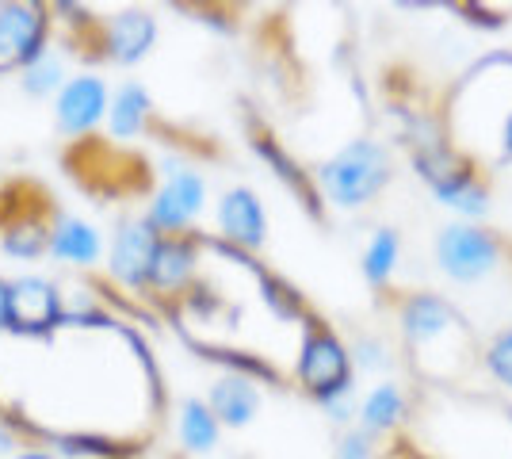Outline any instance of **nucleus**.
Wrapping results in <instances>:
<instances>
[{
	"mask_svg": "<svg viewBox=\"0 0 512 459\" xmlns=\"http://www.w3.org/2000/svg\"><path fill=\"white\" fill-rule=\"evenodd\" d=\"M260 410V394L249 379H237V375H226L218 379L211 391V414L226 425H249Z\"/></svg>",
	"mask_w": 512,
	"mask_h": 459,
	"instance_id": "obj_11",
	"label": "nucleus"
},
{
	"mask_svg": "<svg viewBox=\"0 0 512 459\" xmlns=\"http://www.w3.org/2000/svg\"><path fill=\"white\" fill-rule=\"evenodd\" d=\"M157 245H161V238H157L153 222H127L111 245V276L127 287L150 280Z\"/></svg>",
	"mask_w": 512,
	"mask_h": 459,
	"instance_id": "obj_5",
	"label": "nucleus"
},
{
	"mask_svg": "<svg viewBox=\"0 0 512 459\" xmlns=\"http://www.w3.org/2000/svg\"><path fill=\"white\" fill-rule=\"evenodd\" d=\"M8 326V284H0V329Z\"/></svg>",
	"mask_w": 512,
	"mask_h": 459,
	"instance_id": "obj_25",
	"label": "nucleus"
},
{
	"mask_svg": "<svg viewBox=\"0 0 512 459\" xmlns=\"http://www.w3.org/2000/svg\"><path fill=\"white\" fill-rule=\"evenodd\" d=\"M501 146H505V153L512 157V119L505 123V134H501Z\"/></svg>",
	"mask_w": 512,
	"mask_h": 459,
	"instance_id": "obj_26",
	"label": "nucleus"
},
{
	"mask_svg": "<svg viewBox=\"0 0 512 459\" xmlns=\"http://www.w3.org/2000/svg\"><path fill=\"white\" fill-rule=\"evenodd\" d=\"M402 410H406V398H402L398 387H390V383L375 387V391L363 398V406H360L363 433H371V437H375V433L394 429V425L402 421Z\"/></svg>",
	"mask_w": 512,
	"mask_h": 459,
	"instance_id": "obj_15",
	"label": "nucleus"
},
{
	"mask_svg": "<svg viewBox=\"0 0 512 459\" xmlns=\"http://www.w3.org/2000/svg\"><path fill=\"white\" fill-rule=\"evenodd\" d=\"M50 249L73 264H92L100 257V234L81 219H62L58 230L50 234Z\"/></svg>",
	"mask_w": 512,
	"mask_h": 459,
	"instance_id": "obj_13",
	"label": "nucleus"
},
{
	"mask_svg": "<svg viewBox=\"0 0 512 459\" xmlns=\"http://www.w3.org/2000/svg\"><path fill=\"white\" fill-rule=\"evenodd\" d=\"M146 111H150L146 88L134 85V81L123 85L119 88V96H115V104H111V134L134 138V134L142 131V123H146Z\"/></svg>",
	"mask_w": 512,
	"mask_h": 459,
	"instance_id": "obj_16",
	"label": "nucleus"
},
{
	"mask_svg": "<svg viewBox=\"0 0 512 459\" xmlns=\"http://www.w3.org/2000/svg\"><path fill=\"white\" fill-rule=\"evenodd\" d=\"M394 261H398V238H394V230H379L363 253V276L371 284H386L394 272Z\"/></svg>",
	"mask_w": 512,
	"mask_h": 459,
	"instance_id": "obj_18",
	"label": "nucleus"
},
{
	"mask_svg": "<svg viewBox=\"0 0 512 459\" xmlns=\"http://www.w3.org/2000/svg\"><path fill=\"white\" fill-rule=\"evenodd\" d=\"M107 108V85L100 77H77L62 88V100H58V123L62 131L77 134L88 131Z\"/></svg>",
	"mask_w": 512,
	"mask_h": 459,
	"instance_id": "obj_9",
	"label": "nucleus"
},
{
	"mask_svg": "<svg viewBox=\"0 0 512 459\" xmlns=\"http://www.w3.org/2000/svg\"><path fill=\"white\" fill-rule=\"evenodd\" d=\"M386 180H390V161H386L383 146H375V142H352L321 165V184H325L329 199L348 211L379 196Z\"/></svg>",
	"mask_w": 512,
	"mask_h": 459,
	"instance_id": "obj_2",
	"label": "nucleus"
},
{
	"mask_svg": "<svg viewBox=\"0 0 512 459\" xmlns=\"http://www.w3.org/2000/svg\"><path fill=\"white\" fill-rule=\"evenodd\" d=\"M58 318V291L46 280H16L8 287V326L20 333H39V329L54 326Z\"/></svg>",
	"mask_w": 512,
	"mask_h": 459,
	"instance_id": "obj_6",
	"label": "nucleus"
},
{
	"mask_svg": "<svg viewBox=\"0 0 512 459\" xmlns=\"http://www.w3.org/2000/svg\"><path fill=\"white\" fill-rule=\"evenodd\" d=\"M497 257H501L497 241L486 230L470 226V222L444 226L440 238H436V261L459 284H478L482 276H490L497 268Z\"/></svg>",
	"mask_w": 512,
	"mask_h": 459,
	"instance_id": "obj_3",
	"label": "nucleus"
},
{
	"mask_svg": "<svg viewBox=\"0 0 512 459\" xmlns=\"http://www.w3.org/2000/svg\"><path fill=\"white\" fill-rule=\"evenodd\" d=\"M180 437L192 452H211L218 444V417L211 414V406L188 398L184 402V414H180Z\"/></svg>",
	"mask_w": 512,
	"mask_h": 459,
	"instance_id": "obj_17",
	"label": "nucleus"
},
{
	"mask_svg": "<svg viewBox=\"0 0 512 459\" xmlns=\"http://www.w3.org/2000/svg\"><path fill=\"white\" fill-rule=\"evenodd\" d=\"M486 368H490V375L501 387L512 391V329L497 333L490 341V349H486Z\"/></svg>",
	"mask_w": 512,
	"mask_h": 459,
	"instance_id": "obj_21",
	"label": "nucleus"
},
{
	"mask_svg": "<svg viewBox=\"0 0 512 459\" xmlns=\"http://www.w3.org/2000/svg\"><path fill=\"white\" fill-rule=\"evenodd\" d=\"M192 264H195V253L188 241H161L157 245V257H153L150 280L161 291H176V287L192 276Z\"/></svg>",
	"mask_w": 512,
	"mask_h": 459,
	"instance_id": "obj_14",
	"label": "nucleus"
},
{
	"mask_svg": "<svg viewBox=\"0 0 512 459\" xmlns=\"http://www.w3.org/2000/svg\"><path fill=\"white\" fill-rule=\"evenodd\" d=\"M46 230L43 226H35V222H23V226H12L8 230V238H4V249L12 253V257H39L46 249Z\"/></svg>",
	"mask_w": 512,
	"mask_h": 459,
	"instance_id": "obj_19",
	"label": "nucleus"
},
{
	"mask_svg": "<svg viewBox=\"0 0 512 459\" xmlns=\"http://www.w3.org/2000/svg\"><path fill=\"white\" fill-rule=\"evenodd\" d=\"M218 226L237 245H260L264 241V207L249 188H234L218 203Z\"/></svg>",
	"mask_w": 512,
	"mask_h": 459,
	"instance_id": "obj_10",
	"label": "nucleus"
},
{
	"mask_svg": "<svg viewBox=\"0 0 512 459\" xmlns=\"http://www.w3.org/2000/svg\"><path fill=\"white\" fill-rule=\"evenodd\" d=\"M299 375H302V383L318 394V398L329 391H341V387H352L348 352H344L341 341H337L333 333H325V329H314V333H310V341H306L302 360H299Z\"/></svg>",
	"mask_w": 512,
	"mask_h": 459,
	"instance_id": "obj_4",
	"label": "nucleus"
},
{
	"mask_svg": "<svg viewBox=\"0 0 512 459\" xmlns=\"http://www.w3.org/2000/svg\"><path fill=\"white\" fill-rule=\"evenodd\" d=\"M360 364H363V368H386L390 360H386L383 345H375V341H363V345H360Z\"/></svg>",
	"mask_w": 512,
	"mask_h": 459,
	"instance_id": "obj_24",
	"label": "nucleus"
},
{
	"mask_svg": "<svg viewBox=\"0 0 512 459\" xmlns=\"http://www.w3.org/2000/svg\"><path fill=\"white\" fill-rule=\"evenodd\" d=\"M20 459H50V456H43V452H27V456H20Z\"/></svg>",
	"mask_w": 512,
	"mask_h": 459,
	"instance_id": "obj_27",
	"label": "nucleus"
},
{
	"mask_svg": "<svg viewBox=\"0 0 512 459\" xmlns=\"http://www.w3.org/2000/svg\"><path fill=\"white\" fill-rule=\"evenodd\" d=\"M58 81H62V62H58V58H50V54H43L39 62H31L27 73H23V88H27V92H35V96L54 92Z\"/></svg>",
	"mask_w": 512,
	"mask_h": 459,
	"instance_id": "obj_20",
	"label": "nucleus"
},
{
	"mask_svg": "<svg viewBox=\"0 0 512 459\" xmlns=\"http://www.w3.org/2000/svg\"><path fill=\"white\" fill-rule=\"evenodd\" d=\"M153 35H157V27L146 12H123L119 20L111 23V35H107V43H111V58L115 62H138V58H146V50L153 46Z\"/></svg>",
	"mask_w": 512,
	"mask_h": 459,
	"instance_id": "obj_12",
	"label": "nucleus"
},
{
	"mask_svg": "<svg viewBox=\"0 0 512 459\" xmlns=\"http://www.w3.org/2000/svg\"><path fill=\"white\" fill-rule=\"evenodd\" d=\"M0 58L8 62H39L43 58V20L35 8H0Z\"/></svg>",
	"mask_w": 512,
	"mask_h": 459,
	"instance_id": "obj_8",
	"label": "nucleus"
},
{
	"mask_svg": "<svg viewBox=\"0 0 512 459\" xmlns=\"http://www.w3.org/2000/svg\"><path fill=\"white\" fill-rule=\"evenodd\" d=\"M402 329H406V341L421 356V364L425 368L432 364L436 375H451V368L467 364L470 333L463 318L440 295H413L402 306Z\"/></svg>",
	"mask_w": 512,
	"mask_h": 459,
	"instance_id": "obj_1",
	"label": "nucleus"
},
{
	"mask_svg": "<svg viewBox=\"0 0 512 459\" xmlns=\"http://www.w3.org/2000/svg\"><path fill=\"white\" fill-rule=\"evenodd\" d=\"M203 176L195 173H176L161 188V196L153 203L150 211V222L153 230H180V226H188V222L203 211Z\"/></svg>",
	"mask_w": 512,
	"mask_h": 459,
	"instance_id": "obj_7",
	"label": "nucleus"
},
{
	"mask_svg": "<svg viewBox=\"0 0 512 459\" xmlns=\"http://www.w3.org/2000/svg\"><path fill=\"white\" fill-rule=\"evenodd\" d=\"M321 406L329 410V417H333V421H348V417H352V410H356V391H352V387H341V391L321 394Z\"/></svg>",
	"mask_w": 512,
	"mask_h": 459,
	"instance_id": "obj_22",
	"label": "nucleus"
},
{
	"mask_svg": "<svg viewBox=\"0 0 512 459\" xmlns=\"http://www.w3.org/2000/svg\"><path fill=\"white\" fill-rule=\"evenodd\" d=\"M337 459H371V433H363V429L348 433L337 448Z\"/></svg>",
	"mask_w": 512,
	"mask_h": 459,
	"instance_id": "obj_23",
	"label": "nucleus"
}]
</instances>
